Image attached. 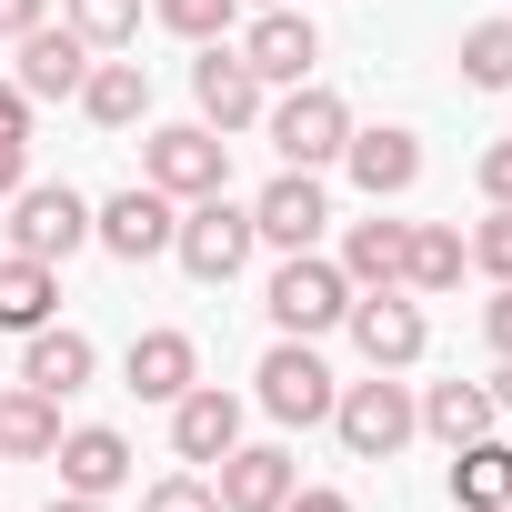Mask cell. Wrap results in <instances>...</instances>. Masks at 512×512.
Segmentation results:
<instances>
[{
	"label": "cell",
	"instance_id": "6da1fadb",
	"mask_svg": "<svg viewBox=\"0 0 512 512\" xmlns=\"http://www.w3.org/2000/svg\"><path fill=\"white\" fill-rule=\"evenodd\" d=\"M251 251H262V231H251V201H231V191H211V201H181V221H171V262L191 272V282H241L251 272Z\"/></svg>",
	"mask_w": 512,
	"mask_h": 512
},
{
	"label": "cell",
	"instance_id": "7a4b0ae2",
	"mask_svg": "<svg viewBox=\"0 0 512 512\" xmlns=\"http://www.w3.org/2000/svg\"><path fill=\"white\" fill-rule=\"evenodd\" d=\"M262 141L282 151V171H332L342 141H352V101L322 91V81H292L282 101H262Z\"/></svg>",
	"mask_w": 512,
	"mask_h": 512
},
{
	"label": "cell",
	"instance_id": "3957f363",
	"mask_svg": "<svg viewBox=\"0 0 512 512\" xmlns=\"http://www.w3.org/2000/svg\"><path fill=\"white\" fill-rule=\"evenodd\" d=\"M332 432H342L352 462H392V452L422 432V402H412L402 372H372V382H342V392H332Z\"/></svg>",
	"mask_w": 512,
	"mask_h": 512
},
{
	"label": "cell",
	"instance_id": "277c9868",
	"mask_svg": "<svg viewBox=\"0 0 512 512\" xmlns=\"http://www.w3.org/2000/svg\"><path fill=\"white\" fill-rule=\"evenodd\" d=\"M262 312H272V332L322 342V332H342L352 282H342V262H322V251H282V272L262 282Z\"/></svg>",
	"mask_w": 512,
	"mask_h": 512
},
{
	"label": "cell",
	"instance_id": "5b68a950",
	"mask_svg": "<svg viewBox=\"0 0 512 512\" xmlns=\"http://www.w3.org/2000/svg\"><path fill=\"white\" fill-rule=\"evenodd\" d=\"M141 181L171 201H211V191H231V141L211 121H161V131H141Z\"/></svg>",
	"mask_w": 512,
	"mask_h": 512
},
{
	"label": "cell",
	"instance_id": "8992f818",
	"mask_svg": "<svg viewBox=\"0 0 512 512\" xmlns=\"http://www.w3.org/2000/svg\"><path fill=\"white\" fill-rule=\"evenodd\" d=\"M332 392H342V382H332V362H322L312 342H292V332L262 352V372H251V402H262L282 432H312V422H332Z\"/></svg>",
	"mask_w": 512,
	"mask_h": 512
},
{
	"label": "cell",
	"instance_id": "52a82bcc",
	"mask_svg": "<svg viewBox=\"0 0 512 512\" xmlns=\"http://www.w3.org/2000/svg\"><path fill=\"white\" fill-rule=\"evenodd\" d=\"M342 332H352V352H362L372 372H412V362L432 352V322H422V292H402V282H382V292H352Z\"/></svg>",
	"mask_w": 512,
	"mask_h": 512
},
{
	"label": "cell",
	"instance_id": "ba28073f",
	"mask_svg": "<svg viewBox=\"0 0 512 512\" xmlns=\"http://www.w3.org/2000/svg\"><path fill=\"white\" fill-rule=\"evenodd\" d=\"M91 241V201L71 191V181H21L11 191V251H31V262H71V251Z\"/></svg>",
	"mask_w": 512,
	"mask_h": 512
},
{
	"label": "cell",
	"instance_id": "9c48e42d",
	"mask_svg": "<svg viewBox=\"0 0 512 512\" xmlns=\"http://www.w3.org/2000/svg\"><path fill=\"white\" fill-rule=\"evenodd\" d=\"M171 221H181V201H171V191H151V181H131V191L91 201V241L111 251V262H161V251H171Z\"/></svg>",
	"mask_w": 512,
	"mask_h": 512
},
{
	"label": "cell",
	"instance_id": "30bf717a",
	"mask_svg": "<svg viewBox=\"0 0 512 512\" xmlns=\"http://www.w3.org/2000/svg\"><path fill=\"white\" fill-rule=\"evenodd\" d=\"M251 231H262L272 251H322V231H332L322 171H272L262 191H251Z\"/></svg>",
	"mask_w": 512,
	"mask_h": 512
},
{
	"label": "cell",
	"instance_id": "8fae6325",
	"mask_svg": "<svg viewBox=\"0 0 512 512\" xmlns=\"http://www.w3.org/2000/svg\"><path fill=\"white\" fill-rule=\"evenodd\" d=\"M251 71H262V91H292V81H312V61H322V31L292 11V0H282V11H251V31L231 41Z\"/></svg>",
	"mask_w": 512,
	"mask_h": 512
},
{
	"label": "cell",
	"instance_id": "7c38bea8",
	"mask_svg": "<svg viewBox=\"0 0 512 512\" xmlns=\"http://www.w3.org/2000/svg\"><path fill=\"white\" fill-rule=\"evenodd\" d=\"M191 101H201V121L211 131H251V121H262V71H251L231 41H201V61H191Z\"/></svg>",
	"mask_w": 512,
	"mask_h": 512
},
{
	"label": "cell",
	"instance_id": "4fadbf2b",
	"mask_svg": "<svg viewBox=\"0 0 512 512\" xmlns=\"http://www.w3.org/2000/svg\"><path fill=\"white\" fill-rule=\"evenodd\" d=\"M292 482H302V462H292L282 442H231V452H221V472H211L221 512H282V502H292Z\"/></svg>",
	"mask_w": 512,
	"mask_h": 512
},
{
	"label": "cell",
	"instance_id": "5bb4252c",
	"mask_svg": "<svg viewBox=\"0 0 512 512\" xmlns=\"http://www.w3.org/2000/svg\"><path fill=\"white\" fill-rule=\"evenodd\" d=\"M91 61H101V51H91V41H81L71 21H61V31L41 21V31H21V71H11V81H21L31 101H81Z\"/></svg>",
	"mask_w": 512,
	"mask_h": 512
},
{
	"label": "cell",
	"instance_id": "9a60e30c",
	"mask_svg": "<svg viewBox=\"0 0 512 512\" xmlns=\"http://www.w3.org/2000/svg\"><path fill=\"white\" fill-rule=\"evenodd\" d=\"M342 171H352V191H362V201H402V191L422 181V141H412L402 121L352 131V141H342Z\"/></svg>",
	"mask_w": 512,
	"mask_h": 512
},
{
	"label": "cell",
	"instance_id": "2e32d148",
	"mask_svg": "<svg viewBox=\"0 0 512 512\" xmlns=\"http://www.w3.org/2000/svg\"><path fill=\"white\" fill-rule=\"evenodd\" d=\"M121 382H131L141 402H181V392L201 382V342H191V332H171V322H161V332H131Z\"/></svg>",
	"mask_w": 512,
	"mask_h": 512
},
{
	"label": "cell",
	"instance_id": "e0dca14e",
	"mask_svg": "<svg viewBox=\"0 0 512 512\" xmlns=\"http://www.w3.org/2000/svg\"><path fill=\"white\" fill-rule=\"evenodd\" d=\"M241 442V392H221V382H191L181 402H171V452L201 472V462H221Z\"/></svg>",
	"mask_w": 512,
	"mask_h": 512
},
{
	"label": "cell",
	"instance_id": "ac0fdd59",
	"mask_svg": "<svg viewBox=\"0 0 512 512\" xmlns=\"http://www.w3.org/2000/svg\"><path fill=\"white\" fill-rule=\"evenodd\" d=\"M21 342H31V352H21V382H31V392H51V402L91 392V372H101L91 332H71V322H41V332H21Z\"/></svg>",
	"mask_w": 512,
	"mask_h": 512
},
{
	"label": "cell",
	"instance_id": "d6986e66",
	"mask_svg": "<svg viewBox=\"0 0 512 512\" xmlns=\"http://www.w3.org/2000/svg\"><path fill=\"white\" fill-rule=\"evenodd\" d=\"M61 492H91V502H111V492H131V442L111 432V422H81V432H61Z\"/></svg>",
	"mask_w": 512,
	"mask_h": 512
},
{
	"label": "cell",
	"instance_id": "ffe728a7",
	"mask_svg": "<svg viewBox=\"0 0 512 512\" xmlns=\"http://www.w3.org/2000/svg\"><path fill=\"white\" fill-rule=\"evenodd\" d=\"M61 452V402L31 382H0V462H51Z\"/></svg>",
	"mask_w": 512,
	"mask_h": 512
},
{
	"label": "cell",
	"instance_id": "44dd1931",
	"mask_svg": "<svg viewBox=\"0 0 512 512\" xmlns=\"http://www.w3.org/2000/svg\"><path fill=\"white\" fill-rule=\"evenodd\" d=\"M402 251H412V221H382V201H372V221L342 231V282H352V292L402 282Z\"/></svg>",
	"mask_w": 512,
	"mask_h": 512
},
{
	"label": "cell",
	"instance_id": "7402d4cb",
	"mask_svg": "<svg viewBox=\"0 0 512 512\" xmlns=\"http://www.w3.org/2000/svg\"><path fill=\"white\" fill-rule=\"evenodd\" d=\"M81 111H91L101 131H141V121H151V71L101 51V61H91V81H81Z\"/></svg>",
	"mask_w": 512,
	"mask_h": 512
},
{
	"label": "cell",
	"instance_id": "603a6c76",
	"mask_svg": "<svg viewBox=\"0 0 512 512\" xmlns=\"http://www.w3.org/2000/svg\"><path fill=\"white\" fill-rule=\"evenodd\" d=\"M452 512H512V442H452Z\"/></svg>",
	"mask_w": 512,
	"mask_h": 512
},
{
	"label": "cell",
	"instance_id": "cb8c5ba5",
	"mask_svg": "<svg viewBox=\"0 0 512 512\" xmlns=\"http://www.w3.org/2000/svg\"><path fill=\"white\" fill-rule=\"evenodd\" d=\"M61 312V272L31 251H0V332H41Z\"/></svg>",
	"mask_w": 512,
	"mask_h": 512
},
{
	"label": "cell",
	"instance_id": "d4e9b609",
	"mask_svg": "<svg viewBox=\"0 0 512 512\" xmlns=\"http://www.w3.org/2000/svg\"><path fill=\"white\" fill-rule=\"evenodd\" d=\"M502 412H492V382H432L422 392V432L432 442H482Z\"/></svg>",
	"mask_w": 512,
	"mask_h": 512
},
{
	"label": "cell",
	"instance_id": "484cf974",
	"mask_svg": "<svg viewBox=\"0 0 512 512\" xmlns=\"http://www.w3.org/2000/svg\"><path fill=\"white\" fill-rule=\"evenodd\" d=\"M472 272V251L452 221H412V251H402V292H452Z\"/></svg>",
	"mask_w": 512,
	"mask_h": 512
},
{
	"label": "cell",
	"instance_id": "4316f807",
	"mask_svg": "<svg viewBox=\"0 0 512 512\" xmlns=\"http://www.w3.org/2000/svg\"><path fill=\"white\" fill-rule=\"evenodd\" d=\"M61 21H71L91 51H131V41H141V0H61Z\"/></svg>",
	"mask_w": 512,
	"mask_h": 512
},
{
	"label": "cell",
	"instance_id": "83f0119b",
	"mask_svg": "<svg viewBox=\"0 0 512 512\" xmlns=\"http://www.w3.org/2000/svg\"><path fill=\"white\" fill-rule=\"evenodd\" d=\"M462 81L472 91H512V21H472L462 31Z\"/></svg>",
	"mask_w": 512,
	"mask_h": 512
},
{
	"label": "cell",
	"instance_id": "f1b7e54d",
	"mask_svg": "<svg viewBox=\"0 0 512 512\" xmlns=\"http://www.w3.org/2000/svg\"><path fill=\"white\" fill-rule=\"evenodd\" d=\"M151 21L171 31V41H231V21H241V0H151Z\"/></svg>",
	"mask_w": 512,
	"mask_h": 512
},
{
	"label": "cell",
	"instance_id": "f546056e",
	"mask_svg": "<svg viewBox=\"0 0 512 512\" xmlns=\"http://www.w3.org/2000/svg\"><path fill=\"white\" fill-rule=\"evenodd\" d=\"M141 512H221V492H211L201 472H161V482L141 492Z\"/></svg>",
	"mask_w": 512,
	"mask_h": 512
},
{
	"label": "cell",
	"instance_id": "4dcf8cb0",
	"mask_svg": "<svg viewBox=\"0 0 512 512\" xmlns=\"http://www.w3.org/2000/svg\"><path fill=\"white\" fill-rule=\"evenodd\" d=\"M462 251H472V272H492V282H512V211H482V231H472Z\"/></svg>",
	"mask_w": 512,
	"mask_h": 512
},
{
	"label": "cell",
	"instance_id": "1f68e13d",
	"mask_svg": "<svg viewBox=\"0 0 512 512\" xmlns=\"http://www.w3.org/2000/svg\"><path fill=\"white\" fill-rule=\"evenodd\" d=\"M482 201H492V211H512V141H492V151H482Z\"/></svg>",
	"mask_w": 512,
	"mask_h": 512
},
{
	"label": "cell",
	"instance_id": "d6a6232c",
	"mask_svg": "<svg viewBox=\"0 0 512 512\" xmlns=\"http://www.w3.org/2000/svg\"><path fill=\"white\" fill-rule=\"evenodd\" d=\"M482 342L512 362V282H492V302H482Z\"/></svg>",
	"mask_w": 512,
	"mask_h": 512
},
{
	"label": "cell",
	"instance_id": "836d02e7",
	"mask_svg": "<svg viewBox=\"0 0 512 512\" xmlns=\"http://www.w3.org/2000/svg\"><path fill=\"white\" fill-rule=\"evenodd\" d=\"M21 181H31V141H21V131H0V201H11Z\"/></svg>",
	"mask_w": 512,
	"mask_h": 512
},
{
	"label": "cell",
	"instance_id": "e575fe53",
	"mask_svg": "<svg viewBox=\"0 0 512 512\" xmlns=\"http://www.w3.org/2000/svg\"><path fill=\"white\" fill-rule=\"evenodd\" d=\"M282 512H352V492H332V482H292Z\"/></svg>",
	"mask_w": 512,
	"mask_h": 512
},
{
	"label": "cell",
	"instance_id": "d590c367",
	"mask_svg": "<svg viewBox=\"0 0 512 512\" xmlns=\"http://www.w3.org/2000/svg\"><path fill=\"white\" fill-rule=\"evenodd\" d=\"M51 21V0H0V41H21V31H41Z\"/></svg>",
	"mask_w": 512,
	"mask_h": 512
},
{
	"label": "cell",
	"instance_id": "8d00e7d4",
	"mask_svg": "<svg viewBox=\"0 0 512 512\" xmlns=\"http://www.w3.org/2000/svg\"><path fill=\"white\" fill-rule=\"evenodd\" d=\"M31 111H41V101H31L21 81H0V131H21V141H31Z\"/></svg>",
	"mask_w": 512,
	"mask_h": 512
},
{
	"label": "cell",
	"instance_id": "74e56055",
	"mask_svg": "<svg viewBox=\"0 0 512 512\" xmlns=\"http://www.w3.org/2000/svg\"><path fill=\"white\" fill-rule=\"evenodd\" d=\"M51 512H111V502H91V492H51Z\"/></svg>",
	"mask_w": 512,
	"mask_h": 512
},
{
	"label": "cell",
	"instance_id": "f35d334b",
	"mask_svg": "<svg viewBox=\"0 0 512 512\" xmlns=\"http://www.w3.org/2000/svg\"><path fill=\"white\" fill-rule=\"evenodd\" d=\"M492 412H512V362H502V372H492Z\"/></svg>",
	"mask_w": 512,
	"mask_h": 512
},
{
	"label": "cell",
	"instance_id": "ab89813d",
	"mask_svg": "<svg viewBox=\"0 0 512 512\" xmlns=\"http://www.w3.org/2000/svg\"><path fill=\"white\" fill-rule=\"evenodd\" d=\"M241 11H282V0H241Z\"/></svg>",
	"mask_w": 512,
	"mask_h": 512
}]
</instances>
